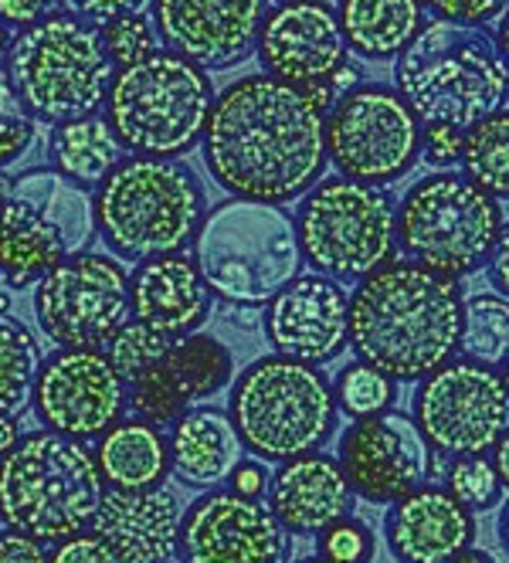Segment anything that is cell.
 Returning a JSON list of instances; mask_svg holds the SVG:
<instances>
[{
  "mask_svg": "<svg viewBox=\"0 0 509 563\" xmlns=\"http://www.w3.org/2000/svg\"><path fill=\"white\" fill-rule=\"evenodd\" d=\"M327 106L312 89L272 75H242L214 99L201 140L204 167L242 200H302L330 164Z\"/></svg>",
  "mask_w": 509,
  "mask_h": 563,
  "instance_id": "obj_1",
  "label": "cell"
},
{
  "mask_svg": "<svg viewBox=\"0 0 509 563\" xmlns=\"http://www.w3.org/2000/svg\"><path fill=\"white\" fill-rule=\"evenodd\" d=\"M462 306L458 278L398 258L350 292V350L398 384H418L455 360Z\"/></svg>",
  "mask_w": 509,
  "mask_h": 563,
  "instance_id": "obj_2",
  "label": "cell"
},
{
  "mask_svg": "<svg viewBox=\"0 0 509 563\" xmlns=\"http://www.w3.org/2000/svg\"><path fill=\"white\" fill-rule=\"evenodd\" d=\"M395 89L424 126L468 133L509 102V71L486 27L432 18L395 62Z\"/></svg>",
  "mask_w": 509,
  "mask_h": 563,
  "instance_id": "obj_3",
  "label": "cell"
},
{
  "mask_svg": "<svg viewBox=\"0 0 509 563\" xmlns=\"http://www.w3.org/2000/svg\"><path fill=\"white\" fill-rule=\"evenodd\" d=\"M208 218L204 184L184 159L130 156L96 194L106 249L123 262L180 255Z\"/></svg>",
  "mask_w": 509,
  "mask_h": 563,
  "instance_id": "obj_4",
  "label": "cell"
},
{
  "mask_svg": "<svg viewBox=\"0 0 509 563\" xmlns=\"http://www.w3.org/2000/svg\"><path fill=\"white\" fill-rule=\"evenodd\" d=\"M102 472L78 438L37 431L0 462V522L37 543H62L92 527Z\"/></svg>",
  "mask_w": 509,
  "mask_h": 563,
  "instance_id": "obj_5",
  "label": "cell"
},
{
  "mask_svg": "<svg viewBox=\"0 0 509 563\" xmlns=\"http://www.w3.org/2000/svg\"><path fill=\"white\" fill-rule=\"evenodd\" d=\"M198 262L208 289L231 306H268L302 275V245L296 218L265 200H221L208 211L198 238Z\"/></svg>",
  "mask_w": 509,
  "mask_h": 563,
  "instance_id": "obj_6",
  "label": "cell"
},
{
  "mask_svg": "<svg viewBox=\"0 0 509 563\" xmlns=\"http://www.w3.org/2000/svg\"><path fill=\"white\" fill-rule=\"evenodd\" d=\"M228 415L245 449L262 462H289L320 452L336 434L333 380L317 367L279 353L258 356L231 387Z\"/></svg>",
  "mask_w": 509,
  "mask_h": 563,
  "instance_id": "obj_7",
  "label": "cell"
},
{
  "mask_svg": "<svg viewBox=\"0 0 509 563\" xmlns=\"http://www.w3.org/2000/svg\"><path fill=\"white\" fill-rule=\"evenodd\" d=\"M214 99V82L201 65L161 48L115 71L106 119L133 156L180 159L201 146Z\"/></svg>",
  "mask_w": 509,
  "mask_h": 563,
  "instance_id": "obj_8",
  "label": "cell"
},
{
  "mask_svg": "<svg viewBox=\"0 0 509 563\" xmlns=\"http://www.w3.org/2000/svg\"><path fill=\"white\" fill-rule=\"evenodd\" d=\"M112 68L96 24L75 14H48L14 34L8 82L37 119L58 126L106 106L115 78Z\"/></svg>",
  "mask_w": 509,
  "mask_h": 563,
  "instance_id": "obj_9",
  "label": "cell"
},
{
  "mask_svg": "<svg viewBox=\"0 0 509 563\" xmlns=\"http://www.w3.org/2000/svg\"><path fill=\"white\" fill-rule=\"evenodd\" d=\"M502 224V200L462 170L428 174L398 200L401 255L449 278L479 272L496 249Z\"/></svg>",
  "mask_w": 509,
  "mask_h": 563,
  "instance_id": "obj_10",
  "label": "cell"
},
{
  "mask_svg": "<svg viewBox=\"0 0 509 563\" xmlns=\"http://www.w3.org/2000/svg\"><path fill=\"white\" fill-rule=\"evenodd\" d=\"M299 245L312 272L336 282H364L398 262V205L384 187L323 177L296 211Z\"/></svg>",
  "mask_w": 509,
  "mask_h": 563,
  "instance_id": "obj_11",
  "label": "cell"
},
{
  "mask_svg": "<svg viewBox=\"0 0 509 563\" xmlns=\"http://www.w3.org/2000/svg\"><path fill=\"white\" fill-rule=\"evenodd\" d=\"M96 197L58 170L18 177L0 200V272L14 289L82 255L96 238Z\"/></svg>",
  "mask_w": 509,
  "mask_h": 563,
  "instance_id": "obj_12",
  "label": "cell"
},
{
  "mask_svg": "<svg viewBox=\"0 0 509 563\" xmlns=\"http://www.w3.org/2000/svg\"><path fill=\"white\" fill-rule=\"evenodd\" d=\"M327 146L340 177L387 187L418 167L424 123L395 86L361 82L330 106Z\"/></svg>",
  "mask_w": 509,
  "mask_h": 563,
  "instance_id": "obj_13",
  "label": "cell"
},
{
  "mask_svg": "<svg viewBox=\"0 0 509 563\" xmlns=\"http://www.w3.org/2000/svg\"><path fill=\"white\" fill-rule=\"evenodd\" d=\"M34 316L62 350H99L130 316V275L109 255H75L37 278Z\"/></svg>",
  "mask_w": 509,
  "mask_h": 563,
  "instance_id": "obj_14",
  "label": "cell"
},
{
  "mask_svg": "<svg viewBox=\"0 0 509 563\" xmlns=\"http://www.w3.org/2000/svg\"><path fill=\"white\" fill-rule=\"evenodd\" d=\"M411 415L439 455H489L509 431V390L499 371L462 356L418 380Z\"/></svg>",
  "mask_w": 509,
  "mask_h": 563,
  "instance_id": "obj_15",
  "label": "cell"
},
{
  "mask_svg": "<svg viewBox=\"0 0 509 563\" xmlns=\"http://www.w3.org/2000/svg\"><path fill=\"white\" fill-rule=\"evenodd\" d=\"M336 459L357 499L370 506H390L435 478V449L414 415L398 408L350 424L340 434Z\"/></svg>",
  "mask_w": 509,
  "mask_h": 563,
  "instance_id": "obj_16",
  "label": "cell"
},
{
  "mask_svg": "<svg viewBox=\"0 0 509 563\" xmlns=\"http://www.w3.org/2000/svg\"><path fill=\"white\" fill-rule=\"evenodd\" d=\"M292 533L268 503L234 489H208L184 512V563H289Z\"/></svg>",
  "mask_w": 509,
  "mask_h": 563,
  "instance_id": "obj_17",
  "label": "cell"
},
{
  "mask_svg": "<svg viewBox=\"0 0 509 563\" xmlns=\"http://www.w3.org/2000/svg\"><path fill=\"white\" fill-rule=\"evenodd\" d=\"M130 405L126 380L99 350H58L45 360L34 384V411L48 431L96 438L120 424Z\"/></svg>",
  "mask_w": 509,
  "mask_h": 563,
  "instance_id": "obj_18",
  "label": "cell"
},
{
  "mask_svg": "<svg viewBox=\"0 0 509 563\" xmlns=\"http://www.w3.org/2000/svg\"><path fill=\"white\" fill-rule=\"evenodd\" d=\"M255 55L265 75L299 89L330 86L333 75L350 65L340 14L330 0L276 4L265 14Z\"/></svg>",
  "mask_w": 509,
  "mask_h": 563,
  "instance_id": "obj_19",
  "label": "cell"
},
{
  "mask_svg": "<svg viewBox=\"0 0 509 563\" xmlns=\"http://www.w3.org/2000/svg\"><path fill=\"white\" fill-rule=\"evenodd\" d=\"M265 14V0H153L164 48L204 71L242 65L258 48Z\"/></svg>",
  "mask_w": 509,
  "mask_h": 563,
  "instance_id": "obj_20",
  "label": "cell"
},
{
  "mask_svg": "<svg viewBox=\"0 0 509 563\" xmlns=\"http://www.w3.org/2000/svg\"><path fill=\"white\" fill-rule=\"evenodd\" d=\"M262 327L279 356L330 364L350 346V292L330 275H299L268 302Z\"/></svg>",
  "mask_w": 509,
  "mask_h": 563,
  "instance_id": "obj_21",
  "label": "cell"
},
{
  "mask_svg": "<svg viewBox=\"0 0 509 563\" xmlns=\"http://www.w3.org/2000/svg\"><path fill=\"white\" fill-rule=\"evenodd\" d=\"M234 380V353L208 333H190L170 343L167 356L130 384V408L150 424H177L201 400L221 394Z\"/></svg>",
  "mask_w": 509,
  "mask_h": 563,
  "instance_id": "obj_22",
  "label": "cell"
},
{
  "mask_svg": "<svg viewBox=\"0 0 509 563\" xmlns=\"http://www.w3.org/2000/svg\"><path fill=\"white\" fill-rule=\"evenodd\" d=\"M184 506L170 486L156 489H106L92 516V533L120 563H170L180 553Z\"/></svg>",
  "mask_w": 509,
  "mask_h": 563,
  "instance_id": "obj_23",
  "label": "cell"
},
{
  "mask_svg": "<svg viewBox=\"0 0 509 563\" xmlns=\"http://www.w3.org/2000/svg\"><path fill=\"white\" fill-rule=\"evenodd\" d=\"M476 537V512L445 486H421L384 512V543L398 563H449Z\"/></svg>",
  "mask_w": 509,
  "mask_h": 563,
  "instance_id": "obj_24",
  "label": "cell"
},
{
  "mask_svg": "<svg viewBox=\"0 0 509 563\" xmlns=\"http://www.w3.org/2000/svg\"><path fill=\"white\" fill-rule=\"evenodd\" d=\"M265 503L292 537H320L333 522L354 516L357 493L336 455L309 452L272 472Z\"/></svg>",
  "mask_w": 509,
  "mask_h": 563,
  "instance_id": "obj_25",
  "label": "cell"
},
{
  "mask_svg": "<svg viewBox=\"0 0 509 563\" xmlns=\"http://www.w3.org/2000/svg\"><path fill=\"white\" fill-rule=\"evenodd\" d=\"M130 306L133 319L170 340H180L201 333L214 309V292L193 258L164 255L140 262L130 275Z\"/></svg>",
  "mask_w": 509,
  "mask_h": 563,
  "instance_id": "obj_26",
  "label": "cell"
},
{
  "mask_svg": "<svg viewBox=\"0 0 509 563\" xmlns=\"http://www.w3.org/2000/svg\"><path fill=\"white\" fill-rule=\"evenodd\" d=\"M245 462V441L221 408H190L170 431V468L190 489H221Z\"/></svg>",
  "mask_w": 509,
  "mask_h": 563,
  "instance_id": "obj_27",
  "label": "cell"
},
{
  "mask_svg": "<svg viewBox=\"0 0 509 563\" xmlns=\"http://www.w3.org/2000/svg\"><path fill=\"white\" fill-rule=\"evenodd\" d=\"M336 14L350 55L361 62H398L428 24L421 0H336Z\"/></svg>",
  "mask_w": 509,
  "mask_h": 563,
  "instance_id": "obj_28",
  "label": "cell"
},
{
  "mask_svg": "<svg viewBox=\"0 0 509 563\" xmlns=\"http://www.w3.org/2000/svg\"><path fill=\"white\" fill-rule=\"evenodd\" d=\"M96 462H99L106 486L126 489V493L164 486L167 472H174L170 441L161 434V428L143 418L112 424L99 441Z\"/></svg>",
  "mask_w": 509,
  "mask_h": 563,
  "instance_id": "obj_29",
  "label": "cell"
},
{
  "mask_svg": "<svg viewBox=\"0 0 509 563\" xmlns=\"http://www.w3.org/2000/svg\"><path fill=\"white\" fill-rule=\"evenodd\" d=\"M48 156L58 174L82 187H99L123 164V143L106 115L92 112L58 123L48 136Z\"/></svg>",
  "mask_w": 509,
  "mask_h": 563,
  "instance_id": "obj_30",
  "label": "cell"
},
{
  "mask_svg": "<svg viewBox=\"0 0 509 563\" xmlns=\"http://www.w3.org/2000/svg\"><path fill=\"white\" fill-rule=\"evenodd\" d=\"M42 350L31 330L11 312H0V418H14L34 397Z\"/></svg>",
  "mask_w": 509,
  "mask_h": 563,
  "instance_id": "obj_31",
  "label": "cell"
},
{
  "mask_svg": "<svg viewBox=\"0 0 509 563\" xmlns=\"http://www.w3.org/2000/svg\"><path fill=\"white\" fill-rule=\"evenodd\" d=\"M458 167L496 200H509V109L483 119L465 133Z\"/></svg>",
  "mask_w": 509,
  "mask_h": 563,
  "instance_id": "obj_32",
  "label": "cell"
},
{
  "mask_svg": "<svg viewBox=\"0 0 509 563\" xmlns=\"http://www.w3.org/2000/svg\"><path fill=\"white\" fill-rule=\"evenodd\" d=\"M458 353L483 367H499L509 356V299L493 292L468 296L462 306V343Z\"/></svg>",
  "mask_w": 509,
  "mask_h": 563,
  "instance_id": "obj_33",
  "label": "cell"
},
{
  "mask_svg": "<svg viewBox=\"0 0 509 563\" xmlns=\"http://www.w3.org/2000/svg\"><path fill=\"white\" fill-rule=\"evenodd\" d=\"M333 394L340 415L350 421H364L398 408V380L374 364H364V360H354L336 374Z\"/></svg>",
  "mask_w": 509,
  "mask_h": 563,
  "instance_id": "obj_34",
  "label": "cell"
},
{
  "mask_svg": "<svg viewBox=\"0 0 509 563\" xmlns=\"http://www.w3.org/2000/svg\"><path fill=\"white\" fill-rule=\"evenodd\" d=\"M170 343H174L170 336L150 330L140 319H130V323L106 343V356L126 384H136L146 371H153L167 356Z\"/></svg>",
  "mask_w": 509,
  "mask_h": 563,
  "instance_id": "obj_35",
  "label": "cell"
},
{
  "mask_svg": "<svg viewBox=\"0 0 509 563\" xmlns=\"http://www.w3.org/2000/svg\"><path fill=\"white\" fill-rule=\"evenodd\" d=\"M445 489L473 512L496 509L502 499V478L489 455H458L445 459Z\"/></svg>",
  "mask_w": 509,
  "mask_h": 563,
  "instance_id": "obj_36",
  "label": "cell"
},
{
  "mask_svg": "<svg viewBox=\"0 0 509 563\" xmlns=\"http://www.w3.org/2000/svg\"><path fill=\"white\" fill-rule=\"evenodd\" d=\"M99 34H102V45L115 68H130V65L150 58L153 52H161L156 48L161 45V34H156V24L146 14H123V18L102 24Z\"/></svg>",
  "mask_w": 509,
  "mask_h": 563,
  "instance_id": "obj_37",
  "label": "cell"
},
{
  "mask_svg": "<svg viewBox=\"0 0 509 563\" xmlns=\"http://www.w3.org/2000/svg\"><path fill=\"white\" fill-rule=\"evenodd\" d=\"M27 102L18 96V89L0 78V167H11L14 159L27 153V146L37 136V123Z\"/></svg>",
  "mask_w": 509,
  "mask_h": 563,
  "instance_id": "obj_38",
  "label": "cell"
},
{
  "mask_svg": "<svg viewBox=\"0 0 509 563\" xmlns=\"http://www.w3.org/2000/svg\"><path fill=\"white\" fill-rule=\"evenodd\" d=\"M317 540H320V556H327L333 563H374V556H377L374 530L364 519H354V516L333 522V527L327 533H320Z\"/></svg>",
  "mask_w": 509,
  "mask_h": 563,
  "instance_id": "obj_39",
  "label": "cell"
},
{
  "mask_svg": "<svg viewBox=\"0 0 509 563\" xmlns=\"http://www.w3.org/2000/svg\"><path fill=\"white\" fill-rule=\"evenodd\" d=\"M424 11H432L442 21L468 24V27H486L502 18L509 0H421Z\"/></svg>",
  "mask_w": 509,
  "mask_h": 563,
  "instance_id": "obj_40",
  "label": "cell"
},
{
  "mask_svg": "<svg viewBox=\"0 0 509 563\" xmlns=\"http://www.w3.org/2000/svg\"><path fill=\"white\" fill-rule=\"evenodd\" d=\"M462 130L452 126H424V146H421V159L435 170H452L455 164H462Z\"/></svg>",
  "mask_w": 509,
  "mask_h": 563,
  "instance_id": "obj_41",
  "label": "cell"
},
{
  "mask_svg": "<svg viewBox=\"0 0 509 563\" xmlns=\"http://www.w3.org/2000/svg\"><path fill=\"white\" fill-rule=\"evenodd\" d=\"M65 8L89 24H109L123 14H143L153 8V0H65Z\"/></svg>",
  "mask_w": 509,
  "mask_h": 563,
  "instance_id": "obj_42",
  "label": "cell"
},
{
  "mask_svg": "<svg viewBox=\"0 0 509 563\" xmlns=\"http://www.w3.org/2000/svg\"><path fill=\"white\" fill-rule=\"evenodd\" d=\"M52 563H120L96 533H75L62 540L52 553Z\"/></svg>",
  "mask_w": 509,
  "mask_h": 563,
  "instance_id": "obj_43",
  "label": "cell"
},
{
  "mask_svg": "<svg viewBox=\"0 0 509 563\" xmlns=\"http://www.w3.org/2000/svg\"><path fill=\"white\" fill-rule=\"evenodd\" d=\"M0 563H52V556H45L37 540L18 530H0Z\"/></svg>",
  "mask_w": 509,
  "mask_h": 563,
  "instance_id": "obj_44",
  "label": "cell"
},
{
  "mask_svg": "<svg viewBox=\"0 0 509 563\" xmlns=\"http://www.w3.org/2000/svg\"><path fill=\"white\" fill-rule=\"evenodd\" d=\"M52 8L55 0H0V21H4V27H31L45 21Z\"/></svg>",
  "mask_w": 509,
  "mask_h": 563,
  "instance_id": "obj_45",
  "label": "cell"
},
{
  "mask_svg": "<svg viewBox=\"0 0 509 563\" xmlns=\"http://www.w3.org/2000/svg\"><path fill=\"white\" fill-rule=\"evenodd\" d=\"M268 478H272V472L262 465V459L242 462L239 468H234V475H231V489L242 493V496H252V499H262V493L268 489Z\"/></svg>",
  "mask_w": 509,
  "mask_h": 563,
  "instance_id": "obj_46",
  "label": "cell"
},
{
  "mask_svg": "<svg viewBox=\"0 0 509 563\" xmlns=\"http://www.w3.org/2000/svg\"><path fill=\"white\" fill-rule=\"evenodd\" d=\"M486 272H489L493 289L509 299V221L499 231V241H496V249H493V255L486 262Z\"/></svg>",
  "mask_w": 509,
  "mask_h": 563,
  "instance_id": "obj_47",
  "label": "cell"
},
{
  "mask_svg": "<svg viewBox=\"0 0 509 563\" xmlns=\"http://www.w3.org/2000/svg\"><path fill=\"white\" fill-rule=\"evenodd\" d=\"M493 465L502 478V489H509V431L499 438V445L493 449Z\"/></svg>",
  "mask_w": 509,
  "mask_h": 563,
  "instance_id": "obj_48",
  "label": "cell"
},
{
  "mask_svg": "<svg viewBox=\"0 0 509 563\" xmlns=\"http://www.w3.org/2000/svg\"><path fill=\"white\" fill-rule=\"evenodd\" d=\"M493 42H496V48H499V58H502V65H506V71H509V8H506V11H502V18L496 21Z\"/></svg>",
  "mask_w": 509,
  "mask_h": 563,
  "instance_id": "obj_49",
  "label": "cell"
},
{
  "mask_svg": "<svg viewBox=\"0 0 509 563\" xmlns=\"http://www.w3.org/2000/svg\"><path fill=\"white\" fill-rule=\"evenodd\" d=\"M18 445V421L14 418H0V459Z\"/></svg>",
  "mask_w": 509,
  "mask_h": 563,
  "instance_id": "obj_50",
  "label": "cell"
},
{
  "mask_svg": "<svg viewBox=\"0 0 509 563\" xmlns=\"http://www.w3.org/2000/svg\"><path fill=\"white\" fill-rule=\"evenodd\" d=\"M449 563H499V556L489 553V550H479V547H468L458 556H452Z\"/></svg>",
  "mask_w": 509,
  "mask_h": 563,
  "instance_id": "obj_51",
  "label": "cell"
},
{
  "mask_svg": "<svg viewBox=\"0 0 509 563\" xmlns=\"http://www.w3.org/2000/svg\"><path fill=\"white\" fill-rule=\"evenodd\" d=\"M496 533H499L502 550L509 553V503H506V506H502V512H499V527H496Z\"/></svg>",
  "mask_w": 509,
  "mask_h": 563,
  "instance_id": "obj_52",
  "label": "cell"
},
{
  "mask_svg": "<svg viewBox=\"0 0 509 563\" xmlns=\"http://www.w3.org/2000/svg\"><path fill=\"white\" fill-rule=\"evenodd\" d=\"M11 45H14V34L8 27H0V62L11 55Z\"/></svg>",
  "mask_w": 509,
  "mask_h": 563,
  "instance_id": "obj_53",
  "label": "cell"
},
{
  "mask_svg": "<svg viewBox=\"0 0 509 563\" xmlns=\"http://www.w3.org/2000/svg\"><path fill=\"white\" fill-rule=\"evenodd\" d=\"M496 371H499V380H502V387H506V390H509V356H506V360H502V364H499V367H496Z\"/></svg>",
  "mask_w": 509,
  "mask_h": 563,
  "instance_id": "obj_54",
  "label": "cell"
},
{
  "mask_svg": "<svg viewBox=\"0 0 509 563\" xmlns=\"http://www.w3.org/2000/svg\"><path fill=\"white\" fill-rule=\"evenodd\" d=\"M296 563H333V560H327V556H306V560H296Z\"/></svg>",
  "mask_w": 509,
  "mask_h": 563,
  "instance_id": "obj_55",
  "label": "cell"
},
{
  "mask_svg": "<svg viewBox=\"0 0 509 563\" xmlns=\"http://www.w3.org/2000/svg\"><path fill=\"white\" fill-rule=\"evenodd\" d=\"M8 306H11V296H0V312H8Z\"/></svg>",
  "mask_w": 509,
  "mask_h": 563,
  "instance_id": "obj_56",
  "label": "cell"
},
{
  "mask_svg": "<svg viewBox=\"0 0 509 563\" xmlns=\"http://www.w3.org/2000/svg\"><path fill=\"white\" fill-rule=\"evenodd\" d=\"M276 4H296V0H276Z\"/></svg>",
  "mask_w": 509,
  "mask_h": 563,
  "instance_id": "obj_57",
  "label": "cell"
}]
</instances>
